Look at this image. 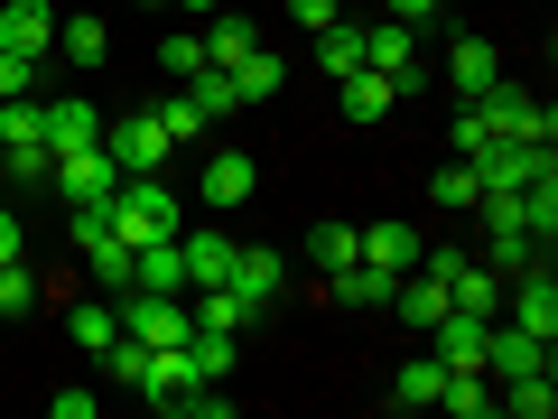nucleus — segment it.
I'll return each mask as SVG.
<instances>
[{
	"instance_id": "nucleus-1",
	"label": "nucleus",
	"mask_w": 558,
	"mask_h": 419,
	"mask_svg": "<svg viewBox=\"0 0 558 419\" xmlns=\"http://www.w3.org/2000/svg\"><path fill=\"white\" fill-rule=\"evenodd\" d=\"M102 224H112L131 252H140V242H168V234H178V196H168L159 178H121L112 205H102Z\"/></svg>"
},
{
	"instance_id": "nucleus-2",
	"label": "nucleus",
	"mask_w": 558,
	"mask_h": 419,
	"mask_svg": "<svg viewBox=\"0 0 558 419\" xmlns=\"http://www.w3.org/2000/svg\"><path fill=\"white\" fill-rule=\"evenodd\" d=\"M112 308H121V336H140L149 355H159V345H186V336H196V308L168 299V289H121Z\"/></svg>"
},
{
	"instance_id": "nucleus-3",
	"label": "nucleus",
	"mask_w": 558,
	"mask_h": 419,
	"mask_svg": "<svg viewBox=\"0 0 558 419\" xmlns=\"http://www.w3.org/2000/svg\"><path fill=\"white\" fill-rule=\"evenodd\" d=\"M465 103H484V121H494V140H531V149H549L558 140V121H549V103L539 94H521V84H484V94H465Z\"/></svg>"
},
{
	"instance_id": "nucleus-4",
	"label": "nucleus",
	"mask_w": 558,
	"mask_h": 419,
	"mask_svg": "<svg viewBox=\"0 0 558 419\" xmlns=\"http://www.w3.org/2000/svg\"><path fill=\"white\" fill-rule=\"evenodd\" d=\"M47 187H57L65 205H112V187H121V159L102 149V140H94V149H65V159L47 168Z\"/></svg>"
},
{
	"instance_id": "nucleus-5",
	"label": "nucleus",
	"mask_w": 558,
	"mask_h": 419,
	"mask_svg": "<svg viewBox=\"0 0 558 419\" xmlns=\"http://www.w3.org/2000/svg\"><path fill=\"white\" fill-rule=\"evenodd\" d=\"M102 149H112V159H121V178H159V168H168V149H178V140L159 131V112H131V121H112V140H102Z\"/></svg>"
},
{
	"instance_id": "nucleus-6",
	"label": "nucleus",
	"mask_w": 558,
	"mask_h": 419,
	"mask_svg": "<svg viewBox=\"0 0 558 419\" xmlns=\"http://www.w3.org/2000/svg\"><path fill=\"white\" fill-rule=\"evenodd\" d=\"M223 289L242 299V318H260V308L289 289V261H279L270 242H242V252H233V279H223Z\"/></svg>"
},
{
	"instance_id": "nucleus-7",
	"label": "nucleus",
	"mask_w": 558,
	"mask_h": 419,
	"mask_svg": "<svg viewBox=\"0 0 558 419\" xmlns=\"http://www.w3.org/2000/svg\"><path fill=\"white\" fill-rule=\"evenodd\" d=\"M418 252H428V234L418 224H400V215H381V224H363L354 234V261H373V271H418Z\"/></svg>"
},
{
	"instance_id": "nucleus-8",
	"label": "nucleus",
	"mask_w": 558,
	"mask_h": 419,
	"mask_svg": "<svg viewBox=\"0 0 558 419\" xmlns=\"http://www.w3.org/2000/svg\"><path fill=\"white\" fill-rule=\"evenodd\" d=\"M484 373L494 382H512V373H549V345L531 336V326H512V318H484Z\"/></svg>"
},
{
	"instance_id": "nucleus-9",
	"label": "nucleus",
	"mask_w": 558,
	"mask_h": 419,
	"mask_svg": "<svg viewBox=\"0 0 558 419\" xmlns=\"http://www.w3.org/2000/svg\"><path fill=\"white\" fill-rule=\"evenodd\" d=\"M363 65H373V75H391V94H418V38H410L400 20L363 28Z\"/></svg>"
},
{
	"instance_id": "nucleus-10",
	"label": "nucleus",
	"mask_w": 558,
	"mask_h": 419,
	"mask_svg": "<svg viewBox=\"0 0 558 419\" xmlns=\"http://www.w3.org/2000/svg\"><path fill=\"white\" fill-rule=\"evenodd\" d=\"M0 47L10 57H47L57 47V10L47 0H0Z\"/></svg>"
},
{
	"instance_id": "nucleus-11",
	"label": "nucleus",
	"mask_w": 558,
	"mask_h": 419,
	"mask_svg": "<svg viewBox=\"0 0 558 419\" xmlns=\"http://www.w3.org/2000/svg\"><path fill=\"white\" fill-rule=\"evenodd\" d=\"M512 326H531L539 345L558 336V279L549 271H512Z\"/></svg>"
},
{
	"instance_id": "nucleus-12",
	"label": "nucleus",
	"mask_w": 558,
	"mask_h": 419,
	"mask_svg": "<svg viewBox=\"0 0 558 419\" xmlns=\"http://www.w3.org/2000/svg\"><path fill=\"white\" fill-rule=\"evenodd\" d=\"M38 112H47V149H57V159L102 140V121H94V103H84V94H57V103H38Z\"/></svg>"
},
{
	"instance_id": "nucleus-13",
	"label": "nucleus",
	"mask_w": 558,
	"mask_h": 419,
	"mask_svg": "<svg viewBox=\"0 0 558 419\" xmlns=\"http://www.w3.org/2000/svg\"><path fill=\"white\" fill-rule=\"evenodd\" d=\"M178 252H186V289H223L242 242H233V234H178Z\"/></svg>"
},
{
	"instance_id": "nucleus-14",
	"label": "nucleus",
	"mask_w": 558,
	"mask_h": 419,
	"mask_svg": "<svg viewBox=\"0 0 558 419\" xmlns=\"http://www.w3.org/2000/svg\"><path fill=\"white\" fill-rule=\"evenodd\" d=\"M428 336H438V363H447V373H484V318L447 308V318L428 326Z\"/></svg>"
},
{
	"instance_id": "nucleus-15",
	"label": "nucleus",
	"mask_w": 558,
	"mask_h": 419,
	"mask_svg": "<svg viewBox=\"0 0 558 419\" xmlns=\"http://www.w3.org/2000/svg\"><path fill=\"white\" fill-rule=\"evenodd\" d=\"M131 289H168V299H186V252H178V234L131 252Z\"/></svg>"
},
{
	"instance_id": "nucleus-16",
	"label": "nucleus",
	"mask_w": 558,
	"mask_h": 419,
	"mask_svg": "<svg viewBox=\"0 0 558 419\" xmlns=\"http://www.w3.org/2000/svg\"><path fill=\"white\" fill-rule=\"evenodd\" d=\"M260 187V168L242 159V149H215V159H205V205H242Z\"/></svg>"
},
{
	"instance_id": "nucleus-17",
	"label": "nucleus",
	"mask_w": 558,
	"mask_h": 419,
	"mask_svg": "<svg viewBox=\"0 0 558 419\" xmlns=\"http://www.w3.org/2000/svg\"><path fill=\"white\" fill-rule=\"evenodd\" d=\"M539 159H549V149H531V140H494V149L475 159V178H484V187H521Z\"/></svg>"
},
{
	"instance_id": "nucleus-18",
	"label": "nucleus",
	"mask_w": 558,
	"mask_h": 419,
	"mask_svg": "<svg viewBox=\"0 0 558 419\" xmlns=\"http://www.w3.org/2000/svg\"><path fill=\"white\" fill-rule=\"evenodd\" d=\"M223 75H233V94H242V103H270L279 84H289V65H279L270 47H252V57H233V65H223Z\"/></svg>"
},
{
	"instance_id": "nucleus-19",
	"label": "nucleus",
	"mask_w": 558,
	"mask_h": 419,
	"mask_svg": "<svg viewBox=\"0 0 558 419\" xmlns=\"http://www.w3.org/2000/svg\"><path fill=\"white\" fill-rule=\"evenodd\" d=\"M336 94H344V121H381V112L400 103V94H391V75H373V65H354Z\"/></svg>"
},
{
	"instance_id": "nucleus-20",
	"label": "nucleus",
	"mask_w": 558,
	"mask_h": 419,
	"mask_svg": "<svg viewBox=\"0 0 558 419\" xmlns=\"http://www.w3.org/2000/svg\"><path fill=\"white\" fill-rule=\"evenodd\" d=\"M494 410H512V419H549V410H558V382H549V373H512V382L494 392Z\"/></svg>"
},
{
	"instance_id": "nucleus-21",
	"label": "nucleus",
	"mask_w": 558,
	"mask_h": 419,
	"mask_svg": "<svg viewBox=\"0 0 558 419\" xmlns=\"http://www.w3.org/2000/svg\"><path fill=\"white\" fill-rule=\"evenodd\" d=\"M438 382H447V363H438V355L400 363V373H391V410H428V400H438Z\"/></svg>"
},
{
	"instance_id": "nucleus-22",
	"label": "nucleus",
	"mask_w": 558,
	"mask_h": 419,
	"mask_svg": "<svg viewBox=\"0 0 558 419\" xmlns=\"http://www.w3.org/2000/svg\"><path fill=\"white\" fill-rule=\"evenodd\" d=\"M57 57L102 65V57H112V28H102V20H65V10H57Z\"/></svg>"
},
{
	"instance_id": "nucleus-23",
	"label": "nucleus",
	"mask_w": 558,
	"mask_h": 419,
	"mask_svg": "<svg viewBox=\"0 0 558 419\" xmlns=\"http://www.w3.org/2000/svg\"><path fill=\"white\" fill-rule=\"evenodd\" d=\"M65 336H75V345H84V355H102V345H112V336H121V308H112V299H84V308H75V318H65Z\"/></svg>"
},
{
	"instance_id": "nucleus-24",
	"label": "nucleus",
	"mask_w": 558,
	"mask_h": 419,
	"mask_svg": "<svg viewBox=\"0 0 558 419\" xmlns=\"http://www.w3.org/2000/svg\"><path fill=\"white\" fill-rule=\"evenodd\" d=\"M447 75H457V94H484V84L502 75V57L484 38H457V57H447Z\"/></svg>"
},
{
	"instance_id": "nucleus-25",
	"label": "nucleus",
	"mask_w": 558,
	"mask_h": 419,
	"mask_svg": "<svg viewBox=\"0 0 558 419\" xmlns=\"http://www.w3.org/2000/svg\"><path fill=\"white\" fill-rule=\"evenodd\" d=\"M438 410L484 419V410H494V373H447V382H438Z\"/></svg>"
},
{
	"instance_id": "nucleus-26",
	"label": "nucleus",
	"mask_w": 558,
	"mask_h": 419,
	"mask_svg": "<svg viewBox=\"0 0 558 419\" xmlns=\"http://www.w3.org/2000/svg\"><path fill=\"white\" fill-rule=\"evenodd\" d=\"M317 65H326L336 84H344V75L363 65V28H344V20H336V28H317Z\"/></svg>"
},
{
	"instance_id": "nucleus-27",
	"label": "nucleus",
	"mask_w": 558,
	"mask_h": 419,
	"mask_svg": "<svg viewBox=\"0 0 558 419\" xmlns=\"http://www.w3.org/2000/svg\"><path fill=\"white\" fill-rule=\"evenodd\" d=\"M252 47H260L252 20H215V28H205V65H233V57H252Z\"/></svg>"
},
{
	"instance_id": "nucleus-28",
	"label": "nucleus",
	"mask_w": 558,
	"mask_h": 419,
	"mask_svg": "<svg viewBox=\"0 0 558 419\" xmlns=\"http://www.w3.org/2000/svg\"><path fill=\"white\" fill-rule=\"evenodd\" d=\"M186 94H196V112H205V121L242 112V94H233V75H223V65H205V75H186Z\"/></svg>"
},
{
	"instance_id": "nucleus-29",
	"label": "nucleus",
	"mask_w": 558,
	"mask_h": 419,
	"mask_svg": "<svg viewBox=\"0 0 558 419\" xmlns=\"http://www.w3.org/2000/svg\"><path fill=\"white\" fill-rule=\"evenodd\" d=\"M159 75H168V84L205 75V38H186V28H168V38H159Z\"/></svg>"
},
{
	"instance_id": "nucleus-30",
	"label": "nucleus",
	"mask_w": 558,
	"mask_h": 419,
	"mask_svg": "<svg viewBox=\"0 0 558 419\" xmlns=\"http://www.w3.org/2000/svg\"><path fill=\"white\" fill-rule=\"evenodd\" d=\"M428 196H438V205H457V215H465V205L484 196V178H475V159H457V168H438V178H428Z\"/></svg>"
},
{
	"instance_id": "nucleus-31",
	"label": "nucleus",
	"mask_w": 558,
	"mask_h": 419,
	"mask_svg": "<svg viewBox=\"0 0 558 419\" xmlns=\"http://www.w3.org/2000/svg\"><path fill=\"white\" fill-rule=\"evenodd\" d=\"M307 252H317V279L344 271V261H354V224H317V234H307Z\"/></svg>"
},
{
	"instance_id": "nucleus-32",
	"label": "nucleus",
	"mask_w": 558,
	"mask_h": 419,
	"mask_svg": "<svg viewBox=\"0 0 558 419\" xmlns=\"http://www.w3.org/2000/svg\"><path fill=\"white\" fill-rule=\"evenodd\" d=\"M38 308V279H28V261H0V318H28Z\"/></svg>"
},
{
	"instance_id": "nucleus-33",
	"label": "nucleus",
	"mask_w": 558,
	"mask_h": 419,
	"mask_svg": "<svg viewBox=\"0 0 558 419\" xmlns=\"http://www.w3.org/2000/svg\"><path fill=\"white\" fill-rule=\"evenodd\" d=\"M186 308H196V326H233V336L252 326V318H242V299H233V289H196Z\"/></svg>"
},
{
	"instance_id": "nucleus-34",
	"label": "nucleus",
	"mask_w": 558,
	"mask_h": 419,
	"mask_svg": "<svg viewBox=\"0 0 558 419\" xmlns=\"http://www.w3.org/2000/svg\"><path fill=\"white\" fill-rule=\"evenodd\" d=\"M494 149V121H484V103H457V159H484Z\"/></svg>"
},
{
	"instance_id": "nucleus-35",
	"label": "nucleus",
	"mask_w": 558,
	"mask_h": 419,
	"mask_svg": "<svg viewBox=\"0 0 558 419\" xmlns=\"http://www.w3.org/2000/svg\"><path fill=\"white\" fill-rule=\"evenodd\" d=\"M159 131H168V140H196V131H205V112H196V94H186V84L159 103Z\"/></svg>"
},
{
	"instance_id": "nucleus-36",
	"label": "nucleus",
	"mask_w": 558,
	"mask_h": 419,
	"mask_svg": "<svg viewBox=\"0 0 558 419\" xmlns=\"http://www.w3.org/2000/svg\"><path fill=\"white\" fill-rule=\"evenodd\" d=\"M178 410H186V419H233V392H223V382H196Z\"/></svg>"
},
{
	"instance_id": "nucleus-37",
	"label": "nucleus",
	"mask_w": 558,
	"mask_h": 419,
	"mask_svg": "<svg viewBox=\"0 0 558 419\" xmlns=\"http://www.w3.org/2000/svg\"><path fill=\"white\" fill-rule=\"evenodd\" d=\"M289 20L317 38V28H336V20H344V0H289Z\"/></svg>"
},
{
	"instance_id": "nucleus-38",
	"label": "nucleus",
	"mask_w": 558,
	"mask_h": 419,
	"mask_svg": "<svg viewBox=\"0 0 558 419\" xmlns=\"http://www.w3.org/2000/svg\"><path fill=\"white\" fill-rule=\"evenodd\" d=\"M0 94H38V57H10L0 47Z\"/></svg>"
},
{
	"instance_id": "nucleus-39",
	"label": "nucleus",
	"mask_w": 558,
	"mask_h": 419,
	"mask_svg": "<svg viewBox=\"0 0 558 419\" xmlns=\"http://www.w3.org/2000/svg\"><path fill=\"white\" fill-rule=\"evenodd\" d=\"M20 242H28V234H20V215L0 205V261H20Z\"/></svg>"
},
{
	"instance_id": "nucleus-40",
	"label": "nucleus",
	"mask_w": 558,
	"mask_h": 419,
	"mask_svg": "<svg viewBox=\"0 0 558 419\" xmlns=\"http://www.w3.org/2000/svg\"><path fill=\"white\" fill-rule=\"evenodd\" d=\"M428 10H438V0H391V20H400V28H418Z\"/></svg>"
},
{
	"instance_id": "nucleus-41",
	"label": "nucleus",
	"mask_w": 558,
	"mask_h": 419,
	"mask_svg": "<svg viewBox=\"0 0 558 419\" xmlns=\"http://www.w3.org/2000/svg\"><path fill=\"white\" fill-rule=\"evenodd\" d=\"M178 10H223V0H178Z\"/></svg>"
},
{
	"instance_id": "nucleus-42",
	"label": "nucleus",
	"mask_w": 558,
	"mask_h": 419,
	"mask_svg": "<svg viewBox=\"0 0 558 419\" xmlns=\"http://www.w3.org/2000/svg\"><path fill=\"white\" fill-rule=\"evenodd\" d=\"M131 10H168V0H131Z\"/></svg>"
}]
</instances>
